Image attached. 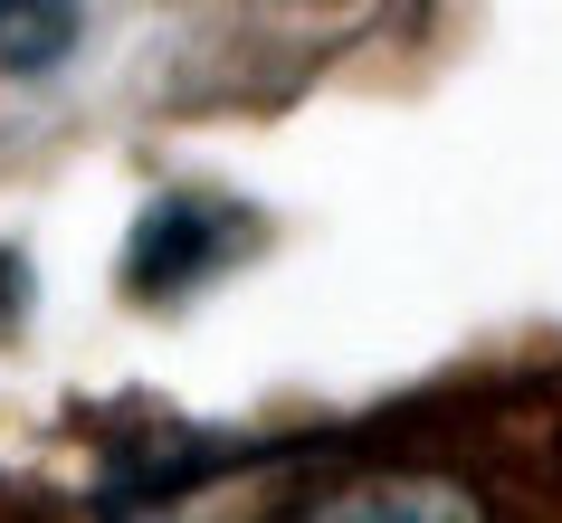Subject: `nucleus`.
Listing matches in <instances>:
<instances>
[{
	"label": "nucleus",
	"mask_w": 562,
	"mask_h": 523,
	"mask_svg": "<svg viewBox=\"0 0 562 523\" xmlns=\"http://www.w3.org/2000/svg\"><path fill=\"white\" fill-rule=\"evenodd\" d=\"M229 248H238L229 209H210V201H153L144 229H134L124 276H134V295H172V286H191V276H210Z\"/></svg>",
	"instance_id": "1"
},
{
	"label": "nucleus",
	"mask_w": 562,
	"mask_h": 523,
	"mask_svg": "<svg viewBox=\"0 0 562 523\" xmlns=\"http://www.w3.org/2000/svg\"><path fill=\"white\" fill-rule=\"evenodd\" d=\"M77 30H87L77 0H0V77H48Z\"/></svg>",
	"instance_id": "2"
},
{
	"label": "nucleus",
	"mask_w": 562,
	"mask_h": 523,
	"mask_svg": "<svg viewBox=\"0 0 562 523\" xmlns=\"http://www.w3.org/2000/svg\"><path fill=\"white\" fill-rule=\"evenodd\" d=\"M305 514H325V523H353V514H476V494L439 486V476H372V486L305 494Z\"/></svg>",
	"instance_id": "3"
},
{
	"label": "nucleus",
	"mask_w": 562,
	"mask_h": 523,
	"mask_svg": "<svg viewBox=\"0 0 562 523\" xmlns=\"http://www.w3.org/2000/svg\"><path fill=\"white\" fill-rule=\"evenodd\" d=\"M20 305H30V286H20V258H0V323L20 315Z\"/></svg>",
	"instance_id": "4"
}]
</instances>
